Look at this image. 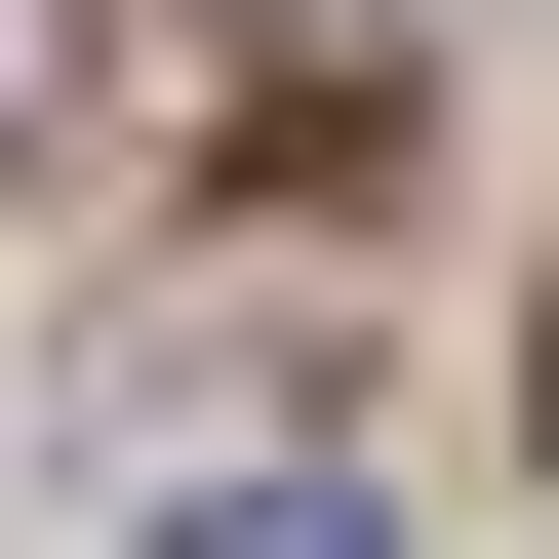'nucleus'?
Instances as JSON below:
<instances>
[{
    "label": "nucleus",
    "instance_id": "1",
    "mask_svg": "<svg viewBox=\"0 0 559 559\" xmlns=\"http://www.w3.org/2000/svg\"><path fill=\"white\" fill-rule=\"evenodd\" d=\"M200 559H360V520H320V479H240V520H200Z\"/></svg>",
    "mask_w": 559,
    "mask_h": 559
}]
</instances>
